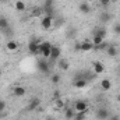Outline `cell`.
Returning <instances> with one entry per match:
<instances>
[{
  "label": "cell",
  "instance_id": "32",
  "mask_svg": "<svg viewBox=\"0 0 120 120\" xmlns=\"http://www.w3.org/2000/svg\"><path fill=\"white\" fill-rule=\"evenodd\" d=\"M4 109H6V102L0 99V112H4Z\"/></svg>",
  "mask_w": 120,
  "mask_h": 120
},
{
  "label": "cell",
  "instance_id": "13",
  "mask_svg": "<svg viewBox=\"0 0 120 120\" xmlns=\"http://www.w3.org/2000/svg\"><path fill=\"white\" fill-rule=\"evenodd\" d=\"M78 10H80V13H82V14H90L91 13V6L87 1H82V3L78 4Z\"/></svg>",
  "mask_w": 120,
  "mask_h": 120
},
{
  "label": "cell",
  "instance_id": "28",
  "mask_svg": "<svg viewBox=\"0 0 120 120\" xmlns=\"http://www.w3.org/2000/svg\"><path fill=\"white\" fill-rule=\"evenodd\" d=\"M105 39L103 38H101V36H94L92 38V43H94V46H96V45H99V43H102Z\"/></svg>",
  "mask_w": 120,
  "mask_h": 120
},
{
  "label": "cell",
  "instance_id": "31",
  "mask_svg": "<svg viewBox=\"0 0 120 120\" xmlns=\"http://www.w3.org/2000/svg\"><path fill=\"white\" fill-rule=\"evenodd\" d=\"M113 32L117 34V35H120V22L119 24H115V27H113Z\"/></svg>",
  "mask_w": 120,
  "mask_h": 120
},
{
  "label": "cell",
  "instance_id": "35",
  "mask_svg": "<svg viewBox=\"0 0 120 120\" xmlns=\"http://www.w3.org/2000/svg\"><path fill=\"white\" fill-rule=\"evenodd\" d=\"M116 101H117V102H120V94H117V96H116Z\"/></svg>",
  "mask_w": 120,
  "mask_h": 120
},
{
  "label": "cell",
  "instance_id": "12",
  "mask_svg": "<svg viewBox=\"0 0 120 120\" xmlns=\"http://www.w3.org/2000/svg\"><path fill=\"white\" fill-rule=\"evenodd\" d=\"M13 94H14L17 98H22V96L27 94V90H25L24 87H21V85H17V87H14V90H13Z\"/></svg>",
  "mask_w": 120,
  "mask_h": 120
},
{
  "label": "cell",
  "instance_id": "2",
  "mask_svg": "<svg viewBox=\"0 0 120 120\" xmlns=\"http://www.w3.org/2000/svg\"><path fill=\"white\" fill-rule=\"evenodd\" d=\"M53 20H55V15H43L42 20H41V27L43 30H49L53 27Z\"/></svg>",
  "mask_w": 120,
  "mask_h": 120
},
{
  "label": "cell",
  "instance_id": "9",
  "mask_svg": "<svg viewBox=\"0 0 120 120\" xmlns=\"http://www.w3.org/2000/svg\"><path fill=\"white\" fill-rule=\"evenodd\" d=\"M92 70H94V74H102L105 71V66L101 61H94L92 63Z\"/></svg>",
  "mask_w": 120,
  "mask_h": 120
},
{
  "label": "cell",
  "instance_id": "23",
  "mask_svg": "<svg viewBox=\"0 0 120 120\" xmlns=\"http://www.w3.org/2000/svg\"><path fill=\"white\" fill-rule=\"evenodd\" d=\"M43 13V8L42 7H34L32 11H31V17H41Z\"/></svg>",
  "mask_w": 120,
  "mask_h": 120
},
{
  "label": "cell",
  "instance_id": "38",
  "mask_svg": "<svg viewBox=\"0 0 120 120\" xmlns=\"http://www.w3.org/2000/svg\"><path fill=\"white\" fill-rule=\"evenodd\" d=\"M1 74H3V70H1V68H0V75H1Z\"/></svg>",
  "mask_w": 120,
  "mask_h": 120
},
{
  "label": "cell",
  "instance_id": "7",
  "mask_svg": "<svg viewBox=\"0 0 120 120\" xmlns=\"http://www.w3.org/2000/svg\"><path fill=\"white\" fill-rule=\"evenodd\" d=\"M60 56H61V49H60L59 46H52V49H50V60H59Z\"/></svg>",
  "mask_w": 120,
  "mask_h": 120
},
{
  "label": "cell",
  "instance_id": "29",
  "mask_svg": "<svg viewBox=\"0 0 120 120\" xmlns=\"http://www.w3.org/2000/svg\"><path fill=\"white\" fill-rule=\"evenodd\" d=\"M110 4H112V3H110V0H101V6H102L103 8H108Z\"/></svg>",
  "mask_w": 120,
  "mask_h": 120
},
{
  "label": "cell",
  "instance_id": "24",
  "mask_svg": "<svg viewBox=\"0 0 120 120\" xmlns=\"http://www.w3.org/2000/svg\"><path fill=\"white\" fill-rule=\"evenodd\" d=\"M110 18H112V15H110L109 13H102V14H101V17H99L101 22H105V24H106V22H108Z\"/></svg>",
  "mask_w": 120,
  "mask_h": 120
},
{
  "label": "cell",
  "instance_id": "15",
  "mask_svg": "<svg viewBox=\"0 0 120 120\" xmlns=\"http://www.w3.org/2000/svg\"><path fill=\"white\" fill-rule=\"evenodd\" d=\"M106 53H108V56H109V57H116V56H117V53H119V50H117V48H116V46L109 45V48L106 49Z\"/></svg>",
  "mask_w": 120,
  "mask_h": 120
},
{
  "label": "cell",
  "instance_id": "1",
  "mask_svg": "<svg viewBox=\"0 0 120 120\" xmlns=\"http://www.w3.org/2000/svg\"><path fill=\"white\" fill-rule=\"evenodd\" d=\"M39 45H41V41L39 39H31L30 43H28V52L31 55H39Z\"/></svg>",
  "mask_w": 120,
  "mask_h": 120
},
{
  "label": "cell",
  "instance_id": "20",
  "mask_svg": "<svg viewBox=\"0 0 120 120\" xmlns=\"http://www.w3.org/2000/svg\"><path fill=\"white\" fill-rule=\"evenodd\" d=\"M8 27H10V22H8V20H7L4 15H1V17H0V30L4 31V30H7Z\"/></svg>",
  "mask_w": 120,
  "mask_h": 120
},
{
  "label": "cell",
  "instance_id": "10",
  "mask_svg": "<svg viewBox=\"0 0 120 120\" xmlns=\"http://www.w3.org/2000/svg\"><path fill=\"white\" fill-rule=\"evenodd\" d=\"M73 85H74L75 88H78V90H82V88H85V87L88 85V81H87L85 78H74Z\"/></svg>",
  "mask_w": 120,
  "mask_h": 120
},
{
  "label": "cell",
  "instance_id": "18",
  "mask_svg": "<svg viewBox=\"0 0 120 120\" xmlns=\"http://www.w3.org/2000/svg\"><path fill=\"white\" fill-rule=\"evenodd\" d=\"M74 116H75V109L74 108H67L66 113H64V117L67 120H71V119H74Z\"/></svg>",
  "mask_w": 120,
  "mask_h": 120
},
{
  "label": "cell",
  "instance_id": "11",
  "mask_svg": "<svg viewBox=\"0 0 120 120\" xmlns=\"http://www.w3.org/2000/svg\"><path fill=\"white\" fill-rule=\"evenodd\" d=\"M106 34H108V31L105 27H98V28H95V30L92 31V36H101V38H106Z\"/></svg>",
  "mask_w": 120,
  "mask_h": 120
},
{
  "label": "cell",
  "instance_id": "25",
  "mask_svg": "<svg viewBox=\"0 0 120 120\" xmlns=\"http://www.w3.org/2000/svg\"><path fill=\"white\" fill-rule=\"evenodd\" d=\"M64 105H66V102H64L61 98L55 99V108H56V109H63V108H64Z\"/></svg>",
  "mask_w": 120,
  "mask_h": 120
},
{
  "label": "cell",
  "instance_id": "26",
  "mask_svg": "<svg viewBox=\"0 0 120 120\" xmlns=\"http://www.w3.org/2000/svg\"><path fill=\"white\" fill-rule=\"evenodd\" d=\"M50 82H52V84H55V85H56V84H59V82H60V74H57V73L52 74V75H50Z\"/></svg>",
  "mask_w": 120,
  "mask_h": 120
},
{
  "label": "cell",
  "instance_id": "16",
  "mask_svg": "<svg viewBox=\"0 0 120 120\" xmlns=\"http://www.w3.org/2000/svg\"><path fill=\"white\" fill-rule=\"evenodd\" d=\"M101 88H102V91H110V88H112V81L108 80V78H103L101 81Z\"/></svg>",
  "mask_w": 120,
  "mask_h": 120
},
{
  "label": "cell",
  "instance_id": "27",
  "mask_svg": "<svg viewBox=\"0 0 120 120\" xmlns=\"http://www.w3.org/2000/svg\"><path fill=\"white\" fill-rule=\"evenodd\" d=\"M85 117H87V110H84V112H77L75 116H74V120H84Z\"/></svg>",
  "mask_w": 120,
  "mask_h": 120
},
{
  "label": "cell",
  "instance_id": "14",
  "mask_svg": "<svg viewBox=\"0 0 120 120\" xmlns=\"http://www.w3.org/2000/svg\"><path fill=\"white\" fill-rule=\"evenodd\" d=\"M57 66H59V68L61 70V71H67V70H68V67H70L68 60H67V59H61V57L57 60Z\"/></svg>",
  "mask_w": 120,
  "mask_h": 120
},
{
  "label": "cell",
  "instance_id": "4",
  "mask_svg": "<svg viewBox=\"0 0 120 120\" xmlns=\"http://www.w3.org/2000/svg\"><path fill=\"white\" fill-rule=\"evenodd\" d=\"M95 116H96V119L98 120H108L109 119V116H110V113H109V110L106 109V108H99L98 110H96V113H95Z\"/></svg>",
  "mask_w": 120,
  "mask_h": 120
},
{
  "label": "cell",
  "instance_id": "19",
  "mask_svg": "<svg viewBox=\"0 0 120 120\" xmlns=\"http://www.w3.org/2000/svg\"><path fill=\"white\" fill-rule=\"evenodd\" d=\"M53 45L50 43V42H48V41H43V42H41V45H39V55L43 52V50H48V49H50Z\"/></svg>",
  "mask_w": 120,
  "mask_h": 120
},
{
  "label": "cell",
  "instance_id": "8",
  "mask_svg": "<svg viewBox=\"0 0 120 120\" xmlns=\"http://www.w3.org/2000/svg\"><path fill=\"white\" fill-rule=\"evenodd\" d=\"M80 50L81 52H91L94 50V43L91 41H84L80 43Z\"/></svg>",
  "mask_w": 120,
  "mask_h": 120
},
{
  "label": "cell",
  "instance_id": "22",
  "mask_svg": "<svg viewBox=\"0 0 120 120\" xmlns=\"http://www.w3.org/2000/svg\"><path fill=\"white\" fill-rule=\"evenodd\" d=\"M109 45L110 43H108V42H102V43H99V45H96V46H94V50H96V52H101V50H106L108 48H109Z\"/></svg>",
  "mask_w": 120,
  "mask_h": 120
},
{
  "label": "cell",
  "instance_id": "30",
  "mask_svg": "<svg viewBox=\"0 0 120 120\" xmlns=\"http://www.w3.org/2000/svg\"><path fill=\"white\" fill-rule=\"evenodd\" d=\"M3 32H4V35H7V36H13V30H11V27H8L7 30H4Z\"/></svg>",
  "mask_w": 120,
  "mask_h": 120
},
{
  "label": "cell",
  "instance_id": "33",
  "mask_svg": "<svg viewBox=\"0 0 120 120\" xmlns=\"http://www.w3.org/2000/svg\"><path fill=\"white\" fill-rule=\"evenodd\" d=\"M60 95H61V94H60V91H55V99H59V98H61Z\"/></svg>",
  "mask_w": 120,
  "mask_h": 120
},
{
  "label": "cell",
  "instance_id": "5",
  "mask_svg": "<svg viewBox=\"0 0 120 120\" xmlns=\"http://www.w3.org/2000/svg\"><path fill=\"white\" fill-rule=\"evenodd\" d=\"M73 108L75 109V112H84V110L88 109V103L85 101H82V99H78V101L74 102V106Z\"/></svg>",
  "mask_w": 120,
  "mask_h": 120
},
{
  "label": "cell",
  "instance_id": "34",
  "mask_svg": "<svg viewBox=\"0 0 120 120\" xmlns=\"http://www.w3.org/2000/svg\"><path fill=\"white\" fill-rule=\"evenodd\" d=\"M108 120H120L119 116H109V119Z\"/></svg>",
  "mask_w": 120,
  "mask_h": 120
},
{
  "label": "cell",
  "instance_id": "3",
  "mask_svg": "<svg viewBox=\"0 0 120 120\" xmlns=\"http://www.w3.org/2000/svg\"><path fill=\"white\" fill-rule=\"evenodd\" d=\"M36 67H38V71L46 74V73L49 71V61L46 59H39L36 61Z\"/></svg>",
  "mask_w": 120,
  "mask_h": 120
},
{
  "label": "cell",
  "instance_id": "36",
  "mask_svg": "<svg viewBox=\"0 0 120 120\" xmlns=\"http://www.w3.org/2000/svg\"><path fill=\"white\" fill-rule=\"evenodd\" d=\"M116 1H119V0H110V3H116Z\"/></svg>",
  "mask_w": 120,
  "mask_h": 120
},
{
  "label": "cell",
  "instance_id": "17",
  "mask_svg": "<svg viewBox=\"0 0 120 120\" xmlns=\"http://www.w3.org/2000/svg\"><path fill=\"white\" fill-rule=\"evenodd\" d=\"M6 48L8 49V50H11V52H14V50H17L18 49V43L14 41V39H10L7 43H6Z\"/></svg>",
  "mask_w": 120,
  "mask_h": 120
},
{
  "label": "cell",
  "instance_id": "6",
  "mask_svg": "<svg viewBox=\"0 0 120 120\" xmlns=\"http://www.w3.org/2000/svg\"><path fill=\"white\" fill-rule=\"evenodd\" d=\"M39 105H41V99H39V98H32L30 101V103H28V106H27V110H28V112L36 110V109L39 108Z\"/></svg>",
  "mask_w": 120,
  "mask_h": 120
},
{
  "label": "cell",
  "instance_id": "21",
  "mask_svg": "<svg viewBox=\"0 0 120 120\" xmlns=\"http://www.w3.org/2000/svg\"><path fill=\"white\" fill-rule=\"evenodd\" d=\"M14 6H15V10L17 11H25V8H27V4L22 0H17Z\"/></svg>",
  "mask_w": 120,
  "mask_h": 120
},
{
  "label": "cell",
  "instance_id": "37",
  "mask_svg": "<svg viewBox=\"0 0 120 120\" xmlns=\"http://www.w3.org/2000/svg\"><path fill=\"white\" fill-rule=\"evenodd\" d=\"M46 120H55V119H53V117H50V116H49V117H48V119H46Z\"/></svg>",
  "mask_w": 120,
  "mask_h": 120
},
{
  "label": "cell",
  "instance_id": "39",
  "mask_svg": "<svg viewBox=\"0 0 120 120\" xmlns=\"http://www.w3.org/2000/svg\"><path fill=\"white\" fill-rule=\"evenodd\" d=\"M119 75H120V70H119Z\"/></svg>",
  "mask_w": 120,
  "mask_h": 120
}]
</instances>
